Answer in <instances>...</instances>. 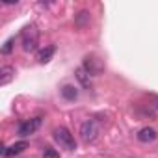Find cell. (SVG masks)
<instances>
[{
  "label": "cell",
  "mask_w": 158,
  "mask_h": 158,
  "mask_svg": "<svg viewBox=\"0 0 158 158\" xmlns=\"http://www.w3.org/2000/svg\"><path fill=\"white\" fill-rule=\"evenodd\" d=\"M156 130L152 128V127H143L139 132H138V139L141 141V143H151V141H154L156 139Z\"/></svg>",
  "instance_id": "obj_8"
},
{
  "label": "cell",
  "mask_w": 158,
  "mask_h": 158,
  "mask_svg": "<svg viewBox=\"0 0 158 158\" xmlns=\"http://www.w3.org/2000/svg\"><path fill=\"white\" fill-rule=\"evenodd\" d=\"M61 97L67 99V101H76L78 99V88L76 86H71V84L63 86L61 88Z\"/></svg>",
  "instance_id": "obj_10"
},
{
  "label": "cell",
  "mask_w": 158,
  "mask_h": 158,
  "mask_svg": "<svg viewBox=\"0 0 158 158\" xmlns=\"http://www.w3.org/2000/svg\"><path fill=\"white\" fill-rule=\"evenodd\" d=\"M82 67L89 73V76H99V74L104 71V61H102L97 54H88V56L84 58Z\"/></svg>",
  "instance_id": "obj_4"
},
{
  "label": "cell",
  "mask_w": 158,
  "mask_h": 158,
  "mask_svg": "<svg viewBox=\"0 0 158 158\" xmlns=\"http://www.w3.org/2000/svg\"><path fill=\"white\" fill-rule=\"evenodd\" d=\"M43 158H60V152H58L56 149H52V147H45Z\"/></svg>",
  "instance_id": "obj_14"
},
{
  "label": "cell",
  "mask_w": 158,
  "mask_h": 158,
  "mask_svg": "<svg viewBox=\"0 0 158 158\" xmlns=\"http://www.w3.org/2000/svg\"><path fill=\"white\" fill-rule=\"evenodd\" d=\"M13 43H15V37H10V39L4 43V47H2V50H0V52H2L4 56L11 54V50H13Z\"/></svg>",
  "instance_id": "obj_13"
},
{
  "label": "cell",
  "mask_w": 158,
  "mask_h": 158,
  "mask_svg": "<svg viewBox=\"0 0 158 158\" xmlns=\"http://www.w3.org/2000/svg\"><path fill=\"white\" fill-rule=\"evenodd\" d=\"M54 52H56V47H54V45H47L45 48H41V50L37 52V61H39V63H48V61L52 60Z\"/></svg>",
  "instance_id": "obj_9"
},
{
  "label": "cell",
  "mask_w": 158,
  "mask_h": 158,
  "mask_svg": "<svg viewBox=\"0 0 158 158\" xmlns=\"http://www.w3.org/2000/svg\"><path fill=\"white\" fill-rule=\"evenodd\" d=\"M74 74H76V78H78V80L82 82V86H84V88H88V86H89V73H88L84 67H78Z\"/></svg>",
  "instance_id": "obj_12"
},
{
  "label": "cell",
  "mask_w": 158,
  "mask_h": 158,
  "mask_svg": "<svg viewBox=\"0 0 158 158\" xmlns=\"http://www.w3.org/2000/svg\"><path fill=\"white\" fill-rule=\"evenodd\" d=\"M21 39H23V50L24 52H34L37 50L39 45V32L34 24L24 26V30L21 32Z\"/></svg>",
  "instance_id": "obj_2"
},
{
  "label": "cell",
  "mask_w": 158,
  "mask_h": 158,
  "mask_svg": "<svg viewBox=\"0 0 158 158\" xmlns=\"http://www.w3.org/2000/svg\"><path fill=\"white\" fill-rule=\"evenodd\" d=\"M41 121H43V117H32V119H28V121H23L21 125H19V128H17V132H19V136H23V138H26V136H30V134H34L39 127H41Z\"/></svg>",
  "instance_id": "obj_5"
},
{
  "label": "cell",
  "mask_w": 158,
  "mask_h": 158,
  "mask_svg": "<svg viewBox=\"0 0 158 158\" xmlns=\"http://www.w3.org/2000/svg\"><path fill=\"white\" fill-rule=\"evenodd\" d=\"M89 13L88 11H80V13H78L76 17H74V24L78 26V28H84L86 24H89Z\"/></svg>",
  "instance_id": "obj_11"
},
{
  "label": "cell",
  "mask_w": 158,
  "mask_h": 158,
  "mask_svg": "<svg viewBox=\"0 0 158 158\" xmlns=\"http://www.w3.org/2000/svg\"><path fill=\"white\" fill-rule=\"evenodd\" d=\"M24 149H28V141H17V143H13V145H10V147H6L4 151H2V156L4 158H10V156H17V154H21Z\"/></svg>",
  "instance_id": "obj_6"
},
{
  "label": "cell",
  "mask_w": 158,
  "mask_h": 158,
  "mask_svg": "<svg viewBox=\"0 0 158 158\" xmlns=\"http://www.w3.org/2000/svg\"><path fill=\"white\" fill-rule=\"evenodd\" d=\"M52 136H54L56 143H60V147H61V149H65V151H74V149H76L74 136H73L65 127H58V128H54Z\"/></svg>",
  "instance_id": "obj_3"
},
{
  "label": "cell",
  "mask_w": 158,
  "mask_h": 158,
  "mask_svg": "<svg viewBox=\"0 0 158 158\" xmlns=\"http://www.w3.org/2000/svg\"><path fill=\"white\" fill-rule=\"evenodd\" d=\"M15 80V69L11 65H4L2 69H0V86H8Z\"/></svg>",
  "instance_id": "obj_7"
},
{
  "label": "cell",
  "mask_w": 158,
  "mask_h": 158,
  "mask_svg": "<svg viewBox=\"0 0 158 158\" xmlns=\"http://www.w3.org/2000/svg\"><path fill=\"white\" fill-rule=\"evenodd\" d=\"M101 134V123L91 117V119H86L82 125H80V138L84 143H93Z\"/></svg>",
  "instance_id": "obj_1"
}]
</instances>
